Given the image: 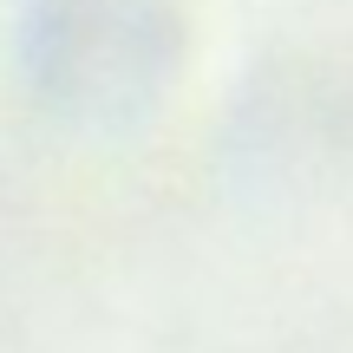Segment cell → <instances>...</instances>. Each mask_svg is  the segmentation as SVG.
Here are the masks:
<instances>
[{
    "label": "cell",
    "instance_id": "1",
    "mask_svg": "<svg viewBox=\"0 0 353 353\" xmlns=\"http://www.w3.org/2000/svg\"><path fill=\"white\" fill-rule=\"evenodd\" d=\"M170 26L144 0H39L26 26V65L59 99L105 112L144 99L164 79Z\"/></svg>",
    "mask_w": 353,
    "mask_h": 353
}]
</instances>
